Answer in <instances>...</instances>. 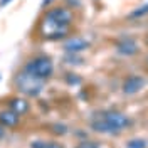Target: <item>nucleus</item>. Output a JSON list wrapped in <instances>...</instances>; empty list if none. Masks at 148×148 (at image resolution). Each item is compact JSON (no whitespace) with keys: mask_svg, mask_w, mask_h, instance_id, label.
I'll return each instance as SVG.
<instances>
[{"mask_svg":"<svg viewBox=\"0 0 148 148\" xmlns=\"http://www.w3.org/2000/svg\"><path fill=\"white\" fill-rule=\"evenodd\" d=\"M73 22V12L66 7H54L40 20V34L47 40H59L66 37L67 27Z\"/></svg>","mask_w":148,"mask_h":148,"instance_id":"f257e3e1","label":"nucleus"},{"mask_svg":"<svg viewBox=\"0 0 148 148\" xmlns=\"http://www.w3.org/2000/svg\"><path fill=\"white\" fill-rule=\"evenodd\" d=\"M131 126V120L120 111H101L91 118V128L103 135H120Z\"/></svg>","mask_w":148,"mask_h":148,"instance_id":"f03ea898","label":"nucleus"},{"mask_svg":"<svg viewBox=\"0 0 148 148\" xmlns=\"http://www.w3.org/2000/svg\"><path fill=\"white\" fill-rule=\"evenodd\" d=\"M14 83H15L17 91L22 92V94H25V96H29V98H37L42 92V89H44V79H40V77L34 76V74H30L25 69L15 76Z\"/></svg>","mask_w":148,"mask_h":148,"instance_id":"7ed1b4c3","label":"nucleus"},{"mask_svg":"<svg viewBox=\"0 0 148 148\" xmlns=\"http://www.w3.org/2000/svg\"><path fill=\"white\" fill-rule=\"evenodd\" d=\"M25 71H29L30 74H34V76L46 81L54 73V64H52V61L49 57L40 56V57H36V59L29 61L27 66H25Z\"/></svg>","mask_w":148,"mask_h":148,"instance_id":"20e7f679","label":"nucleus"},{"mask_svg":"<svg viewBox=\"0 0 148 148\" xmlns=\"http://www.w3.org/2000/svg\"><path fill=\"white\" fill-rule=\"evenodd\" d=\"M145 86V77H141L138 74L128 76L123 83V92L125 94H136L138 91H141V88Z\"/></svg>","mask_w":148,"mask_h":148,"instance_id":"39448f33","label":"nucleus"},{"mask_svg":"<svg viewBox=\"0 0 148 148\" xmlns=\"http://www.w3.org/2000/svg\"><path fill=\"white\" fill-rule=\"evenodd\" d=\"M116 51H118L121 56L131 57V56H135L138 52V44H136L131 37H123L121 40L116 42Z\"/></svg>","mask_w":148,"mask_h":148,"instance_id":"423d86ee","label":"nucleus"},{"mask_svg":"<svg viewBox=\"0 0 148 148\" xmlns=\"http://www.w3.org/2000/svg\"><path fill=\"white\" fill-rule=\"evenodd\" d=\"M88 47H89V42L84 40V39H81V37H71V39H67L64 42L66 52H74V54H77V52H81V51H86Z\"/></svg>","mask_w":148,"mask_h":148,"instance_id":"0eeeda50","label":"nucleus"},{"mask_svg":"<svg viewBox=\"0 0 148 148\" xmlns=\"http://www.w3.org/2000/svg\"><path fill=\"white\" fill-rule=\"evenodd\" d=\"M20 121V116H18L15 111L12 110H5L0 111V125L3 128H15Z\"/></svg>","mask_w":148,"mask_h":148,"instance_id":"6e6552de","label":"nucleus"},{"mask_svg":"<svg viewBox=\"0 0 148 148\" xmlns=\"http://www.w3.org/2000/svg\"><path fill=\"white\" fill-rule=\"evenodd\" d=\"M9 106L12 111H15L18 116H22V114H27L29 110H30V104H29L27 99H24V98H12L9 101Z\"/></svg>","mask_w":148,"mask_h":148,"instance_id":"1a4fd4ad","label":"nucleus"},{"mask_svg":"<svg viewBox=\"0 0 148 148\" xmlns=\"http://www.w3.org/2000/svg\"><path fill=\"white\" fill-rule=\"evenodd\" d=\"M30 148H64V145L57 141H49V140H34L30 143Z\"/></svg>","mask_w":148,"mask_h":148,"instance_id":"9d476101","label":"nucleus"},{"mask_svg":"<svg viewBox=\"0 0 148 148\" xmlns=\"http://www.w3.org/2000/svg\"><path fill=\"white\" fill-rule=\"evenodd\" d=\"M126 148H147V141L141 138L130 140L128 143H126Z\"/></svg>","mask_w":148,"mask_h":148,"instance_id":"9b49d317","label":"nucleus"},{"mask_svg":"<svg viewBox=\"0 0 148 148\" xmlns=\"http://www.w3.org/2000/svg\"><path fill=\"white\" fill-rule=\"evenodd\" d=\"M81 57H77V56L74 54V52H67L66 56V62H69V64H81Z\"/></svg>","mask_w":148,"mask_h":148,"instance_id":"f8f14e48","label":"nucleus"},{"mask_svg":"<svg viewBox=\"0 0 148 148\" xmlns=\"http://www.w3.org/2000/svg\"><path fill=\"white\" fill-rule=\"evenodd\" d=\"M52 131H54V133H57V135H66V133H67V126H66V125H59V123H57V125H52Z\"/></svg>","mask_w":148,"mask_h":148,"instance_id":"ddd939ff","label":"nucleus"},{"mask_svg":"<svg viewBox=\"0 0 148 148\" xmlns=\"http://www.w3.org/2000/svg\"><path fill=\"white\" fill-rule=\"evenodd\" d=\"M76 148H99L98 143H92V141H81Z\"/></svg>","mask_w":148,"mask_h":148,"instance_id":"4468645a","label":"nucleus"},{"mask_svg":"<svg viewBox=\"0 0 148 148\" xmlns=\"http://www.w3.org/2000/svg\"><path fill=\"white\" fill-rule=\"evenodd\" d=\"M67 81H69V83L71 84H79L81 83V79H79V77H76V76H73V74H67Z\"/></svg>","mask_w":148,"mask_h":148,"instance_id":"2eb2a0df","label":"nucleus"},{"mask_svg":"<svg viewBox=\"0 0 148 148\" xmlns=\"http://www.w3.org/2000/svg\"><path fill=\"white\" fill-rule=\"evenodd\" d=\"M12 0H0V7H5L7 3H10Z\"/></svg>","mask_w":148,"mask_h":148,"instance_id":"dca6fc26","label":"nucleus"},{"mask_svg":"<svg viewBox=\"0 0 148 148\" xmlns=\"http://www.w3.org/2000/svg\"><path fill=\"white\" fill-rule=\"evenodd\" d=\"M3 135H5V128H3V126L0 125V140L3 138Z\"/></svg>","mask_w":148,"mask_h":148,"instance_id":"f3484780","label":"nucleus"},{"mask_svg":"<svg viewBox=\"0 0 148 148\" xmlns=\"http://www.w3.org/2000/svg\"><path fill=\"white\" fill-rule=\"evenodd\" d=\"M147 67H148V57H147Z\"/></svg>","mask_w":148,"mask_h":148,"instance_id":"a211bd4d","label":"nucleus"},{"mask_svg":"<svg viewBox=\"0 0 148 148\" xmlns=\"http://www.w3.org/2000/svg\"><path fill=\"white\" fill-rule=\"evenodd\" d=\"M147 7H148V3H147Z\"/></svg>","mask_w":148,"mask_h":148,"instance_id":"6ab92c4d","label":"nucleus"}]
</instances>
